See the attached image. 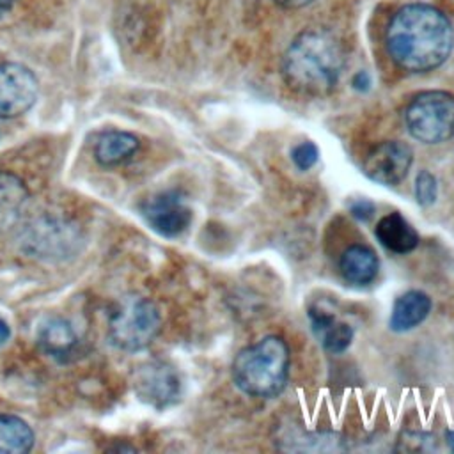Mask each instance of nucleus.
Here are the masks:
<instances>
[{"mask_svg": "<svg viewBox=\"0 0 454 454\" xmlns=\"http://www.w3.org/2000/svg\"><path fill=\"white\" fill-rule=\"evenodd\" d=\"M9 335H11V328H9V325L5 323V319L0 317V346L9 339Z\"/></svg>", "mask_w": 454, "mask_h": 454, "instance_id": "nucleus-24", "label": "nucleus"}, {"mask_svg": "<svg viewBox=\"0 0 454 454\" xmlns=\"http://www.w3.org/2000/svg\"><path fill=\"white\" fill-rule=\"evenodd\" d=\"M232 381L247 395L275 397L289 378V348L278 335H266L238 351Z\"/></svg>", "mask_w": 454, "mask_h": 454, "instance_id": "nucleus-3", "label": "nucleus"}, {"mask_svg": "<svg viewBox=\"0 0 454 454\" xmlns=\"http://www.w3.org/2000/svg\"><path fill=\"white\" fill-rule=\"evenodd\" d=\"M408 133L422 144H440L454 137V96L445 90L417 94L404 110Z\"/></svg>", "mask_w": 454, "mask_h": 454, "instance_id": "nucleus-5", "label": "nucleus"}, {"mask_svg": "<svg viewBox=\"0 0 454 454\" xmlns=\"http://www.w3.org/2000/svg\"><path fill=\"white\" fill-rule=\"evenodd\" d=\"M291 160L300 170H309L319 160V149L314 142H301L291 149Z\"/></svg>", "mask_w": 454, "mask_h": 454, "instance_id": "nucleus-20", "label": "nucleus"}, {"mask_svg": "<svg viewBox=\"0 0 454 454\" xmlns=\"http://www.w3.org/2000/svg\"><path fill=\"white\" fill-rule=\"evenodd\" d=\"M73 229L69 223L62 222L39 220L37 223L30 225V229H27L25 234L27 250H30L37 257H64L73 250Z\"/></svg>", "mask_w": 454, "mask_h": 454, "instance_id": "nucleus-10", "label": "nucleus"}, {"mask_svg": "<svg viewBox=\"0 0 454 454\" xmlns=\"http://www.w3.org/2000/svg\"><path fill=\"white\" fill-rule=\"evenodd\" d=\"M161 328V314L156 303L145 296L129 294L117 301L110 321L108 339L122 351L145 349Z\"/></svg>", "mask_w": 454, "mask_h": 454, "instance_id": "nucleus-4", "label": "nucleus"}, {"mask_svg": "<svg viewBox=\"0 0 454 454\" xmlns=\"http://www.w3.org/2000/svg\"><path fill=\"white\" fill-rule=\"evenodd\" d=\"M34 445L32 427L16 415H0V454H23Z\"/></svg>", "mask_w": 454, "mask_h": 454, "instance_id": "nucleus-18", "label": "nucleus"}, {"mask_svg": "<svg viewBox=\"0 0 454 454\" xmlns=\"http://www.w3.org/2000/svg\"><path fill=\"white\" fill-rule=\"evenodd\" d=\"M447 443H449L450 449L454 450V431H449V433H447Z\"/></svg>", "mask_w": 454, "mask_h": 454, "instance_id": "nucleus-26", "label": "nucleus"}, {"mask_svg": "<svg viewBox=\"0 0 454 454\" xmlns=\"http://www.w3.org/2000/svg\"><path fill=\"white\" fill-rule=\"evenodd\" d=\"M28 200L25 183L12 172L0 170V234L14 227Z\"/></svg>", "mask_w": 454, "mask_h": 454, "instance_id": "nucleus-14", "label": "nucleus"}, {"mask_svg": "<svg viewBox=\"0 0 454 454\" xmlns=\"http://www.w3.org/2000/svg\"><path fill=\"white\" fill-rule=\"evenodd\" d=\"M275 4H278L280 7H286V9H298V7H303L307 4H310L312 0H273Z\"/></svg>", "mask_w": 454, "mask_h": 454, "instance_id": "nucleus-23", "label": "nucleus"}, {"mask_svg": "<svg viewBox=\"0 0 454 454\" xmlns=\"http://www.w3.org/2000/svg\"><path fill=\"white\" fill-rule=\"evenodd\" d=\"M342 67V46L326 28H310L298 34L282 60L286 83L307 96L330 94L340 78Z\"/></svg>", "mask_w": 454, "mask_h": 454, "instance_id": "nucleus-2", "label": "nucleus"}, {"mask_svg": "<svg viewBox=\"0 0 454 454\" xmlns=\"http://www.w3.org/2000/svg\"><path fill=\"white\" fill-rule=\"evenodd\" d=\"M131 385L140 401L163 410L179 401L181 380L165 362H145L131 374Z\"/></svg>", "mask_w": 454, "mask_h": 454, "instance_id": "nucleus-6", "label": "nucleus"}, {"mask_svg": "<svg viewBox=\"0 0 454 454\" xmlns=\"http://www.w3.org/2000/svg\"><path fill=\"white\" fill-rule=\"evenodd\" d=\"M37 342L44 353L55 358L69 356L78 346V335L73 325L64 317H48L37 330Z\"/></svg>", "mask_w": 454, "mask_h": 454, "instance_id": "nucleus-15", "label": "nucleus"}, {"mask_svg": "<svg viewBox=\"0 0 454 454\" xmlns=\"http://www.w3.org/2000/svg\"><path fill=\"white\" fill-rule=\"evenodd\" d=\"M374 234L378 241L394 254H408L419 245V232L397 211L380 218Z\"/></svg>", "mask_w": 454, "mask_h": 454, "instance_id": "nucleus-12", "label": "nucleus"}, {"mask_svg": "<svg viewBox=\"0 0 454 454\" xmlns=\"http://www.w3.org/2000/svg\"><path fill=\"white\" fill-rule=\"evenodd\" d=\"M349 211L351 215L356 218V220H362V222H367L372 218L374 211H376V204L369 199H358L355 202H351L349 206Z\"/></svg>", "mask_w": 454, "mask_h": 454, "instance_id": "nucleus-21", "label": "nucleus"}, {"mask_svg": "<svg viewBox=\"0 0 454 454\" xmlns=\"http://www.w3.org/2000/svg\"><path fill=\"white\" fill-rule=\"evenodd\" d=\"M454 46V30L447 16L426 4L401 7L387 28V50L392 60L413 73L442 66Z\"/></svg>", "mask_w": 454, "mask_h": 454, "instance_id": "nucleus-1", "label": "nucleus"}, {"mask_svg": "<svg viewBox=\"0 0 454 454\" xmlns=\"http://www.w3.org/2000/svg\"><path fill=\"white\" fill-rule=\"evenodd\" d=\"M413 163V151L401 140H387L378 144L364 161V174L380 184L395 186L410 172Z\"/></svg>", "mask_w": 454, "mask_h": 454, "instance_id": "nucleus-8", "label": "nucleus"}, {"mask_svg": "<svg viewBox=\"0 0 454 454\" xmlns=\"http://www.w3.org/2000/svg\"><path fill=\"white\" fill-rule=\"evenodd\" d=\"M34 73L18 62L0 64V117L11 119L28 112L37 99Z\"/></svg>", "mask_w": 454, "mask_h": 454, "instance_id": "nucleus-7", "label": "nucleus"}, {"mask_svg": "<svg viewBox=\"0 0 454 454\" xmlns=\"http://www.w3.org/2000/svg\"><path fill=\"white\" fill-rule=\"evenodd\" d=\"M415 200L419 206L427 207L434 204L436 195H438V186H436V177L429 170H420L415 179Z\"/></svg>", "mask_w": 454, "mask_h": 454, "instance_id": "nucleus-19", "label": "nucleus"}, {"mask_svg": "<svg viewBox=\"0 0 454 454\" xmlns=\"http://www.w3.org/2000/svg\"><path fill=\"white\" fill-rule=\"evenodd\" d=\"M142 215L149 227L165 238L179 236L192 222V209L177 192H161L147 199L142 206Z\"/></svg>", "mask_w": 454, "mask_h": 454, "instance_id": "nucleus-9", "label": "nucleus"}, {"mask_svg": "<svg viewBox=\"0 0 454 454\" xmlns=\"http://www.w3.org/2000/svg\"><path fill=\"white\" fill-rule=\"evenodd\" d=\"M138 149V138L128 131L108 129L98 135L92 153L99 165L114 167L129 160Z\"/></svg>", "mask_w": 454, "mask_h": 454, "instance_id": "nucleus-16", "label": "nucleus"}, {"mask_svg": "<svg viewBox=\"0 0 454 454\" xmlns=\"http://www.w3.org/2000/svg\"><path fill=\"white\" fill-rule=\"evenodd\" d=\"M351 83H353V87H355L356 90H367L369 85H371V76H369L367 71H358V73L353 76Z\"/></svg>", "mask_w": 454, "mask_h": 454, "instance_id": "nucleus-22", "label": "nucleus"}, {"mask_svg": "<svg viewBox=\"0 0 454 454\" xmlns=\"http://www.w3.org/2000/svg\"><path fill=\"white\" fill-rule=\"evenodd\" d=\"M378 268L380 261L376 254L364 245L348 247L339 259V270L342 277L356 286L371 284L378 275Z\"/></svg>", "mask_w": 454, "mask_h": 454, "instance_id": "nucleus-17", "label": "nucleus"}, {"mask_svg": "<svg viewBox=\"0 0 454 454\" xmlns=\"http://www.w3.org/2000/svg\"><path fill=\"white\" fill-rule=\"evenodd\" d=\"M309 319L316 339L328 353L337 355L349 348L353 340V328L348 323L335 319V316L319 307L309 309Z\"/></svg>", "mask_w": 454, "mask_h": 454, "instance_id": "nucleus-11", "label": "nucleus"}, {"mask_svg": "<svg viewBox=\"0 0 454 454\" xmlns=\"http://www.w3.org/2000/svg\"><path fill=\"white\" fill-rule=\"evenodd\" d=\"M431 310V298L417 289L406 291L399 298H395L388 326L394 332H408L419 326Z\"/></svg>", "mask_w": 454, "mask_h": 454, "instance_id": "nucleus-13", "label": "nucleus"}, {"mask_svg": "<svg viewBox=\"0 0 454 454\" xmlns=\"http://www.w3.org/2000/svg\"><path fill=\"white\" fill-rule=\"evenodd\" d=\"M16 2H18V0H0V16L5 14L7 11H11Z\"/></svg>", "mask_w": 454, "mask_h": 454, "instance_id": "nucleus-25", "label": "nucleus"}]
</instances>
